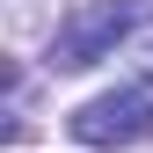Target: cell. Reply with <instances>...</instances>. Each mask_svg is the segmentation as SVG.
I'll return each mask as SVG.
<instances>
[{
  "mask_svg": "<svg viewBox=\"0 0 153 153\" xmlns=\"http://www.w3.org/2000/svg\"><path fill=\"white\" fill-rule=\"evenodd\" d=\"M66 131L80 146H131L153 131V95L146 88H117V95H95V102H80L66 117Z\"/></svg>",
  "mask_w": 153,
  "mask_h": 153,
  "instance_id": "2",
  "label": "cell"
},
{
  "mask_svg": "<svg viewBox=\"0 0 153 153\" xmlns=\"http://www.w3.org/2000/svg\"><path fill=\"white\" fill-rule=\"evenodd\" d=\"M146 15H153V0H95V7H80L59 36H51V66H59V73H80L95 59H109Z\"/></svg>",
  "mask_w": 153,
  "mask_h": 153,
  "instance_id": "1",
  "label": "cell"
}]
</instances>
